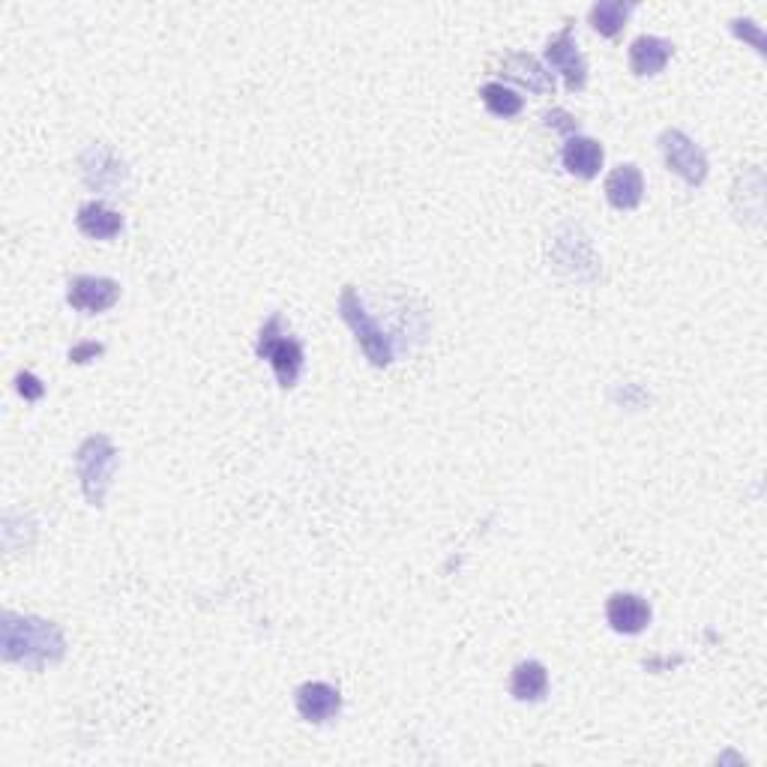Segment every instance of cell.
I'll return each mask as SVG.
<instances>
[{"label": "cell", "mask_w": 767, "mask_h": 767, "mask_svg": "<svg viewBox=\"0 0 767 767\" xmlns=\"http://www.w3.org/2000/svg\"><path fill=\"white\" fill-rule=\"evenodd\" d=\"M480 96H483V105H486L488 111L495 117H504V120H510V117H516L524 108L522 96L516 94V91H510L507 84H483V87H480Z\"/></svg>", "instance_id": "obj_17"}, {"label": "cell", "mask_w": 767, "mask_h": 767, "mask_svg": "<svg viewBox=\"0 0 767 767\" xmlns=\"http://www.w3.org/2000/svg\"><path fill=\"white\" fill-rule=\"evenodd\" d=\"M15 387H19V393H22L27 402H36V399H43V393H46V387H43V381H39L34 373H19Z\"/></svg>", "instance_id": "obj_18"}, {"label": "cell", "mask_w": 767, "mask_h": 767, "mask_svg": "<svg viewBox=\"0 0 767 767\" xmlns=\"http://www.w3.org/2000/svg\"><path fill=\"white\" fill-rule=\"evenodd\" d=\"M672 51L674 46L663 36H639L629 46V70H633V75H657L672 60Z\"/></svg>", "instance_id": "obj_13"}, {"label": "cell", "mask_w": 767, "mask_h": 767, "mask_svg": "<svg viewBox=\"0 0 767 767\" xmlns=\"http://www.w3.org/2000/svg\"><path fill=\"white\" fill-rule=\"evenodd\" d=\"M256 354L261 361H270L273 373H276V381L280 387H294L297 378H300L303 369V345L297 339H291L282 327V315H270L268 324L261 327L256 342Z\"/></svg>", "instance_id": "obj_4"}, {"label": "cell", "mask_w": 767, "mask_h": 767, "mask_svg": "<svg viewBox=\"0 0 767 767\" xmlns=\"http://www.w3.org/2000/svg\"><path fill=\"white\" fill-rule=\"evenodd\" d=\"M605 621L621 636H639L651 624V605L639 593H612L605 603Z\"/></svg>", "instance_id": "obj_8"}, {"label": "cell", "mask_w": 767, "mask_h": 767, "mask_svg": "<svg viewBox=\"0 0 767 767\" xmlns=\"http://www.w3.org/2000/svg\"><path fill=\"white\" fill-rule=\"evenodd\" d=\"M603 144L593 139H585V135H570L564 151H560V163L570 175L581 177V180H591V177L600 175L603 168Z\"/></svg>", "instance_id": "obj_12"}, {"label": "cell", "mask_w": 767, "mask_h": 767, "mask_svg": "<svg viewBox=\"0 0 767 767\" xmlns=\"http://www.w3.org/2000/svg\"><path fill=\"white\" fill-rule=\"evenodd\" d=\"M546 63L552 72H560L564 75V84L567 91H581L585 82H588V63L581 58V51L576 48V39H573V24H567L558 36H552L546 46Z\"/></svg>", "instance_id": "obj_6"}, {"label": "cell", "mask_w": 767, "mask_h": 767, "mask_svg": "<svg viewBox=\"0 0 767 767\" xmlns=\"http://www.w3.org/2000/svg\"><path fill=\"white\" fill-rule=\"evenodd\" d=\"M605 198L615 210H636L645 198V177L639 165H617L612 175L605 177Z\"/></svg>", "instance_id": "obj_11"}, {"label": "cell", "mask_w": 767, "mask_h": 767, "mask_svg": "<svg viewBox=\"0 0 767 767\" xmlns=\"http://www.w3.org/2000/svg\"><path fill=\"white\" fill-rule=\"evenodd\" d=\"M660 151L669 165V172L686 180L689 187H701L708 180V156L681 129H665L660 135Z\"/></svg>", "instance_id": "obj_5"}, {"label": "cell", "mask_w": 767, "mask_h": 767, "mask_svg": "<svg viewBox=\"0 0 767 767\" xmlns=\"http://www.w3.org/2000/svg\"><path fill=\"white\" fill-rule=\"evenodd\" d=\"M117 468V450L115 444L108 441L105 435H91L82 447L75 450V471L82 480L84 498L91 507H103L105 492L111 486Z\"/></svg>", "instance_id": "obj_3"}, {"label": "cell", "mask_w": 767, "mask_h": 767, "mask_svg": "<svg viewBox=\"0 0 767 767\" xmlns=\"http://www.w3.org/2000/svg\"><path fill=\"white\" fill-rule=\"evenodd\" d=\"M339 315H342V321L354 330V337L361 342L366 361L373 363V366H378V369L393 363V342L384 333V327L375 321L373 312L366 309V303H363V297L357 294L354 285H345V288H342Z\"/></svg>", "instance_id": "obj_2"}, {"label": "cell", "mask_w": 767, "mask_h": 767, "mask_svg": "<svg viewBox=\"0 0 767 767\" xmlns=\"http://www.w3.org/2000/svg\"><path fill=\"white\" fill-rule=\"evenodd\" d=\"M75 225H79V232L94 237V240H111L123 232V216L108 208L105 201H87L79 208Z\"/></svg>", "instance_id": "obj_14"}, {"label": "cell", "mask_w": 767, "mask_h": 767, "mask_svg": "<svg viewBox=\"0 0 767 767\" xmlns=\"http://www.w3.org/2000/svg\"><path fill=\"white\" fill-rule=\"evenodd\" d=\"M732 31L741 39H753V46H756V51L758 55H765V39H762V31H758V24H753V22H744V19H734L732 22Z\"/></svg>", "instance_id": "obj_19"}, {"label": "cell", "mask_w": 767, "mask_h": 767, "mask_svg": "<svg viewBox=\"0 0 767 767\" xmlns=\"http://www.w3.org/2000/svg\"><path fill=\"white\" fill-rule=\"evenodd\" d=\"M0 648L7 663H22L39 672L46 663H58L67 653V639L51 621L34 615H12L3 612L0 624Z\"/></svg>", "instance_id": "obj_1"}, {"label": "cell", "mask_w": 767, "mask_h": 767, "mask_svg": "<svg viewBox=\"0 0 767 767\" xmlns=\"http://www.w3.org/2000/svg\"><path fill=\"white\" fill-rule=\"evenodd\" d=\"M96 354H103V345H96V342H84V345H79V349L70 351V361L72 363H87L91 357H96Z\"/></svg>", "instance_id": "obj_21"}, {"label": "cell", "mask_w": 767, "mask_h": 767, "mask_svg": "<svg viewBox=\"0 0 767 767\" xmlns=\"http://www.w3.org/2000/svg\"><path fill=\"white\" fill-rule=\"evenodd\" d=\"M543 120H546V123H552V120H555V127H558L560 132H567V135H573V132L579 129V123H576V120H573L567 111H560V108L558 111H546V115H543Z\"/></svg>", "instance_id": "obj_20"}, {"label": "cell", "mask_w": 767, "mask_h": 767, "mask_svg": "<svg viewBox=\"0 0 767 767\" xmlns=\"http://www.w3.org/2000/svg\"><path fill=\"white\" fill-rule=\"evenodd\" d=\"M629 12H633V3L627 0H600L588 12V22L600 36H617L624 31Z\"/></svg>", "instance_id": "obj_16"}, {"label": "cell", "mask_w": 767, "mask_h": 767, "mask_svg": "<svg viewBox=\"0 0 767 767\" xmlns=\"http://www.w3.org/2000/svg\"><path fill=\"white\" fill-rule=\"evenodd\" d=\"M117 300H120V285L115 280H105V276H75L67 291V303L72 309L87 315L105 312Z\"/></svg>", "instance_id": "obj_7"}, {"label": "cell", "mask_w": 767, "mask_h": 767, "mask_svg": "<svg viewBox=\"0 0 767 767\" xmlns=\"http://www.w3.org/2000/svg\"><path fill=\"white\" fill-rule=\"evenodd\" d=\"M294 705L306 722H330L342 710V696L337 686L324 681H306L294 693Z\"/></svg>", "instance_id": "obj_9"}, {"label": "cell", "mask_w": 767, "mask_h": 767, "mask_svg": "<svg viewBox=\"0 0 767 767\" xmlns=\"http://www.w3.org/2000/svg\"><path fill=\"white\" fill-rule=\"evenodd\" d=\"M500 75L510 79V82L522 84V87H528V91L536 96L555 94V75H552L534 55H524V51L507 55L504 63H500Z\"/></svg>", "instance_id": "obj_10"}, {"label": "cell", "mask_w": 767, "mask_h": 767, "mask_svg": "<svg viewBox=\"0 0 767 767\" xmlns=\"http://www.w3.org/2000/svg\"><path fill=\"white\" fill-rule=\"evenodd\" d=\"M548 693V672L546 665L536 660H524L512 669L510 677V696L516 701H540Z\"/></svg>", "instance_id": "obj_15"}]
</instances>
